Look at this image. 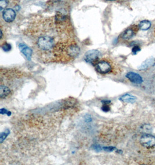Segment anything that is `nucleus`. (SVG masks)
Masks as SVG:
<instances>
[{
    "label": "nucleus",
    "mask_w": 155,
    "mask_h": 165,
    "mask_svg": "<svg viewBox=\"0 0 155 165\" xmlns=\"http://www.w3.org/2000/svg\"><path fill=\"white\" fill-rule=\"evenodd\" d=\"M155 59L153 58H150L149 59H146V60H145L144 62L142 63V65L138 67V68L141 70L147 69L150 67L153 66V65H155Z\"/></svg>",
    "instance_id": "obj_7"
},
{
    "label": "nucleus",
    "mask_w": 155,
    "mask_h": 165,
    "mask_svg": "<svg viewBox=\"0 0 155 165\" xmlns=\"http://www.w3.org/2000/svg\"><path fill=\"white\" fill-rule=\"evenodd\" d=\"M19 48L20 51H21V52L24 55L26 58L28 60H30L31 59V57H32L33 50L23 43L19 44Z\"/></svg>",
    "instance_id": "obj_6"
},
{
    "label": "nucleus",
    "mask_w": 155,
    "mask_h": 165,
    "mask_svg": "<svg viewBox=\"0 0 155 165\" xmlns=\"http://www.w3.org/2000/svg\"><path fill=\"white\" fill-rule=\"evenodd\" d=\"M1 47L5 52H9L11 49V45L9 44L6 42L2 45Z\"/></svg>",
    "instance_id": "obj_13"
},
{
    "label": "nucleus",
    "mask_w": 155,
    "mask_h": 165,
    "mask_svg": "<svg viewBox=\"0 0 155 165\" xmlns=\"http://www.w3.org/2000/svg\"><path fill=\"white\" fill-rule=\"evenodd\" d=\"M7 5H8V2L6 0H1L0 1L1 10H2L3 9L6 8Z\"/></svg>",
    "instance_id": "obj_14"
},
{
    "label": "nucleus",
    "mask_w": 155,
    "mask_h": 165,
    "mask_svg": "<svg viewBox=\"0 0 155 165\" xmlns=\"http://www.w3.org/2000/svg\"><path fill=\"white\" fill-rule=\"evenodd\" d=\"M103 150L107 152H112L115 149V148L113 147H103Z\"/></svg>",
    "instance_id": "obj_19"
},
{
    "label": "nucleus",
    "mask_w": 155,
    "mask_h": 165,
    "mask_svg": "<svg viewBox=\"0 0 155 165\" xmlns=\"http://www.w3.org/2000/svg\"><path fill=\"white\" fill-rule=\"evenodd\" d=\"M96 71L101 74H107L112 70V65L105 60H98L94 64Z\"/></svg>",
    "instance_id": "obj_1"
},
{
    "label": "nucleus",
    "mask_w": 155,
    "mask_h": 165,
    "mask_svg": "<svg viewBox=\"0 0 155 165\" xmlns=\"http://www.w3.org/2000/svg\"><path fill=\"white\" fill-rule=\"evenodd\" d=\"M126 77L130 82L135 84H141L144 81L142 77L137 73L134 72H128Z\"/></svg>",
    "instance_id": "obj_4"
},
{
    "label": "nucleus",
    "mask_w": 155,
    "mask_h": 165,
    "mask_svg": "<svg viewBox=\"0 0 155 165\" xmlns=\"http://www.w3.org/2000/svg\"><path fill=\"white\" fill-rule=\"evenodd\" d=\"M11 93L10 89L5 85H1L0 86V97L1 99L6 98Z\"/></svg>",
    "instance_id": "obj_9"
},
{
    "label": "nucleus",
    "mask_w": 155,
    "mask_h": 165,
    "mask_svg": "<svg viewBox=\"0 0 155 165\" xmlns=\"http://www.w3.org/2000/svg\"><path fill=\"white\" fill-rule=\"evenodd\" d=\"M102 110L104 112H108L110 110V108L108 106V104H104L103 106L102 107Z\"/></svg>",
    "instance_id": "obj_18"
},
{
    "label": "nucleus",
    "mask_w": 155,
    "mask_h": 165,
    "mask_svg": "<svg viewBox=\"0 0 155 165\" xmlns=\"http://www.w3.org/2000/svg\"><path fill=\"white\" fill-rule=\"evenodd\" d=\"M140 143L144 147H153L155 146V137L150 135H144L140 139Z\"/></svg>",
    "instance_id": "obj_2"
},
{
    "label": "nucleus",
    "mask_w": 155,
    "mask_h": 165,
    "mask_svg": "<svg viewBox=\"0 0 155 165\" xmlns=\"http://www.w3.org/2000/svg\"><path fill=\"white\" fill-rule=\"evenodd\" d=\"M10 133V131L9 129H6L5 131L2 132L1 133V136H0V142L2 143L6 139V138L8 136Z\"/></svg>",
    "instance_id": "obj_12"
},
{
    "label": "nucleus",
    "mask_w": 155,
    "mask_h": 165,
    "mask_svg": "<svg viewBox=\"0 0 155 165\" xmlns=\"http://www.w3.org/2000/svg\"><path fill=\"white\" fill-rule=\"evenodd\" d=\"M151 26V23L149 20H142L139 24V28L142 30H147L149 29Z\"/></svg>",
    "instance_id": "obj_11"
},
{
    "label": "nucleus",
    "mask_w": 155,
    "mask_h": 165,
    "mask_svg": "<svg viewBox=\"0 0 155 165\" xmlns=\"http://www.w3.org/2000/svg\"><path fill=\"white\" fill-rule=\"evenodd\" d=\"M0 112L1 114H6L8 116H10L11 115V112L6 110L5 108H1Z\"/></svg>",
    "instance_id": "obj_17"
},
{
    "label": "nucleus",
    "mask_w": 155,
    "mask_h": 165,
    "mask_svg": "<svg viewBox=\"0 0 155 165\" xmlns=\"http://www.w3.org/2000/svg\"><path fill=\"white\" fill-rule=\"evenodd\" d=\"M92 147H93V149L96 151V152H100L102 151V149H103L101 147L100 145L99 144H94L92 146Z\"/></svg>",
    "instance_id": "obj_15"
},
{
    "label": "nucleus",
    "mask_w": 155,
    "mask_h": 165,
    "mask_svg": "<svg viewBox=\"0 0 155 165\" xmlns=\"http://www.w3.org/2000/svg\"><path fill=\"white\" fill-rule=\"evenodd\" d=\"M102 103H103L104 104H108L110 103V101H102Z\"/></svg>",
    "instance_id": "obj_21"
},
{
    "label": "nucleus",
    "mask_w": 155,
    "mask_h": 165,
    "mask_svg": "<svg viewBox=\"0 0 155 165\" xmlns=\"http://www.w3.org/2000/svg\"><path fill=\"white\" fill-rule=\"evenodd\" d=\"M135 29L134 28L132 27H130L123 33L122 34V38L124 40H129L130 38H131L132 37L135 36Z\"/></svg>",
    "instance_id": "obj_8"
},
{
    "label": "nucleus",
    "mask_w": 155,
    "mask_h": 165,
    "mask_svg": "<svg viewBox=\"0 0 155 165\" xmlns=\"http://www.w3.org/2000/svg\"><path fill=\"white\" fill-rule=\"evenodd\" d=\"M101 53L97 50L89 51L85 54L84 60L86 61L94 64L99 60V57Z\"/></svg>",
    "instance_id": "obj_3"
},
{
    "label": "nucleus",
    "mask_w": 155,
    "mask_h": 165,
    "mask_svg": "<svg viewBox=\"0 0 155 165\" xmlns=\"http://www.w3.org/2000/svg\"><path fill=\"white\" fill-rule=\"evenodd\" d=\"M16 16V12L11 8L6 9L2 13V17L6 22L10 23L14 20Z\"/></svg>",
    "instance_id": "obj_5"
},
{
    "label": "nucleus",
    "mask_w": 155,
    "mask_h": 165,
    "mask_svg": "<svg viewBox=\"0 0 155 165\" xmlns=\"http://www.w3.org/2000/svg\"><path fill=\"white\" fill-rule=\"evenodd\" d=\"M136 97L130 94H124L119 99L120 100L125 103H134L136 100Z\"/></svg>",
    "instance_id": "obj_10"
},
{
    "label": "nucleus",
    "mask_w": 155,
    "mask_h": 165,
    "mask_svg": "<svg viewBox=\"0 0 155 165\" xmlns=\"http://www.w3.org/2000/svg\"><path fill=\"white\" fill-rule=\"evenodd\" d=\"M140 51H141V48L139 47V46L135 45V46H134V47H132V52L134 54H136L138 53V52H139Z\"/></svg>",
    "instance_id": "obj_16"
},
{
    "label": "nucleus",
    "mask_w": 155,
    "mask_h": 165,
    "mask_svg": "<svg viewBox=\"0 0 155 165\" xmlns=\"http://www.w3.org/2000/svg\"><path fill=\"white\" fill-rule=\"evenodd\" d=\"M84 119H85V121H86V122H92V117L90 115H86L85 117H84Z\"/></svg>",
    "instance_id": "obj_20"
},
{
    "label": "nucleus",
    "mask_w": 155,
    "mask_h": 165,
    "mask_svg": "<svg viewBox=\"0 0 155 165\" xmlns=\"http://www.w3.org/2000/svg\"><path fill=\"white\" fill-rule=\"evenodd\" d=\"M109 1H113V0H109Z\"/></svg>",
    "instance_id": "obj_22"
}]
</instances>
